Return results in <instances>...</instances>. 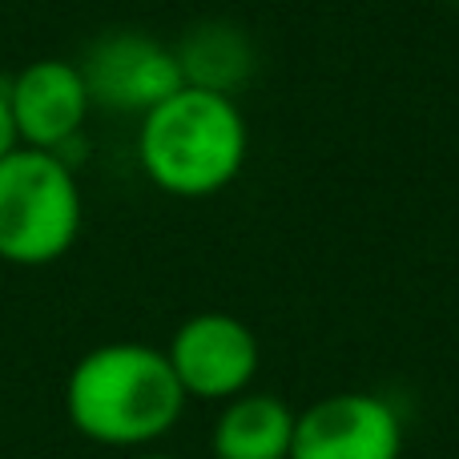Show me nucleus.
I'll return each mask as SVG.
<instances>
[{"label": "nucleus", "mask_w": 459, "mask_h": 459, "mask_svg": "<svg viewBox=\"0 0 459 459\" xmlns=\"http://www.w3.org/2000/svg\"><path fill=\"white\" fill-rule=\"evenodd\" d=\"M8 101H13L21 145L48 153H65V145L77 142L89 109H93L81 65L61 61V56H40V61L24 65L21 73H13Z\"/></svg>", "instance_id": "0eeeda50"}, {"label": "nucleus", "mask_w": 459, "mask_h": 459, "mask_svg": "<svg viewBox=\"0 0 459 459\" xmlns=\"http://www.w3.org/2000/svg\"><path fill=\"white\" fill-rule=\"evenodd\" d=\"M299 415L266 391H242L226 399L214 423L218 459H290Z\"/></svg>", "instance_id": "6e6552de"}, {"label": "nucleus", "mask_w": 459, "mask_h": 459, "mask_svg": "<svg viewBox=\"0 0 459 459\" xmlns=\"http://www.w3.org/2000/svg\"><path fill=\"white\" fill-rule=\"evenodd\" d=\"M81 73H85L93 105H105L113 113H137V117H145L153 105H161L186 85L174 48L134 29L97 40L81 61Z\"/></svg>", "instance_id": "39448f33"}, {"label": "nucleus", "mask_w": 459, "mask_h": 459, "mask_svg": "<svg viewBox=\"0 0 459 459\" xmlns=\"http://www.w3.org/2000/svg\"><path fill=\"white\" fill-rule=\"evenodd\" d=\"M246 117L234 97L182 85L142 117L137 161L161 194L210 198L246 166Z\"/></svg>", "instance_id": "f03ea898"}, {"label": "nucleus", "mask_w": 459, "mask_h": 459, "mask_svg": "<svg viewBox=\"0 0 459 459\" xmlns=\"http://www.w3.org/2000/svg\"><path fill=\"white\" fill-rule=\"evenodd\" d=\"M81 234V186L73 166L48 150H13L0 158V258L13 266H48Z\"/></svg>", "instance_id": "7ed1b4c3"}, {"label": "nucleus", "mask_w": 459, "mask_h": 459, "mask_svg": "<svg viewBox=\"0 0 459 459\" xmlns=\"http://www.w3.org/2000/svg\"><path fill=\"white\" fill-rule=\"evenodd\" d=\"M166 359L182 383L186 399L226 403V399L250 391L262 351L242 318L226 315V310H202L174 331Z\"/></svg>", "instance_id": "20e7f679"}, {"label": "nucleus", "mask_w": 459, "mask_h": 459, "mask_svg": "<svg viewBox=\"0 0 459 459\" xmlns=\"http://www.w3.org/2000/svg\"><path fill=\"white\" fill-rule=\"evenodd\" d=\"M13 150H21V134H16L13 101H8V77L0 81V158H8Z\"/></svg>", "instance_id": "9d476101"}, {"label": "nucleus", "mask_w": 459, "mask_h": 459, "mask_svg": "<svg viewBox=\"0 0 459 459\" xmlns=\"http://www.w3.org/2000/svg\"><path fill=\"white\" fill-rule=\"evenodd\" d=\"M186 411V391L166 351L145 342H105L77 359L65 383V415L105 447H145L169 436Z\"/></svg>", "instance_id": "f257e3e1"}, {"label": "nucleus", "mask_w": 459, "mask_h": 459, "mask_svg": "<svg viewBox=\"0 0 459 459\" xmlns=\"http://www.w3.org/2000/svg\"><path fill=\"white\" fill-rule=\"evenodd\" d=\"M399 411L367 391H334L310 403L294 423L290 459H399Z\"/></svg>", "instance_id": "423d86ee"}, {"label": "nucleus", "mask_w": 459, "mask_h": 459, "mask_svg": "<svg viewBox=\"0 0 459 459\" xmlns=\"http://www.w3.org/2000/svg\"><path fill=\"white\" fill-rule=\"evenodd\" d=\"M174 53H178V65H182L186 85L214 89V93H226V97H234V89L254 69L250 40L238 29H230V24H202Z\"/></svg>", "instance_id": "1a4fd4ad"}, {"label": "nucleus", "mask_w": 459, "mask_h": 459, "mask_svg": "<svg viewBox=\"0 0 459 459\" xmlns=\"http://www.w3.org/2000/svg\"><path fill=\"white\" fill-rule=\"evenodd\" d=\"M129 459H169V455H129Z\"/></svg>", "instance_id": "9b49d317"}]
</instances>
